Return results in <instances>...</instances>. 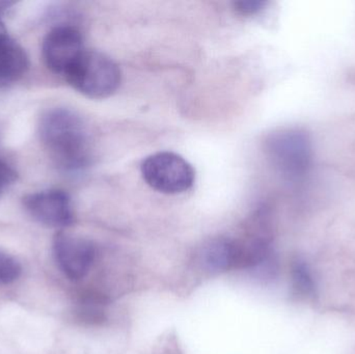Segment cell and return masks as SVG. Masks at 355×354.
I'll return each mask as SVG.
<instances>
[{
  "label": "cell",
  "mask_w": 355,
  "mask_h": 354,
  "mask_svg": "<svg viewBox=\"0 0 355 354\" xmlns=\"http://www.w3.org/2000/svg\"><path fill=\"white\" fill-rule=\"evenodd\" d=\"M39 135L53 163L62 172L79 174L91 162V141L83 118L74 110L55 107L40 118Z\"/></svg>",
  "instance_id": "6da1fadb"
},
{
  "label": "cell",
  "mask_w": 355,
  "mask_h": 354,
  "mask_svg": "<svg viewBox=\"0 0 355 354\" xmlns=\"http://www.w3.org/2000/svg\"><path fill=\"white\" fill-rule=\"evenodd\" d=\"M267 157L279 174L288 180L304 178L313 163V143L302 128L275 131L265 141Z\"/></svg>",
  "instance_id": "7a4b0ae2"
},
{
  "label": "cell",
  "mask_w": 355,
  "mask_h": 354,
  "mask_svg": "<svg viewBox=\"0 0 355 354\" xmlns=\"http://www.w3.org/2000/svg\"><path fill=\"white\" fill-rule=\"evenodd\" d=\"M121 77L120 68L110 56L96 50H85L64 78L85 97L104 99L119 89Z\"/></svg>",
  "instance_id": "3957f363"
},
{
  "label": "cell",
  "mask_w": 355,
  "mask_h": 354,
  "mask_svg": "<svg viewBox=\"0 0 355 354\" xmlns=\"http://www.w3.org/2000/svg\"><path fill=\"white\" fill-rule=\"evenodd\" d=\"M141 170L146 183L166 195L185 193L193 186L196 180L191 164L173 152L149 156L144 160Z\"/></svg>",
  "instance_id": "277c9868"
},
{
  "label": "cell",
  "mask_w": 355,
  "mask_h": 354,
  "mask_svg": "<svg viewBox=\"0 0 355 354\" xmlns=\"http://www.w3.org/2000/svg\"><path fill=\"white\" fill-rule=\"evenodd\" d=\"M85 50L83 35L71 24L56 25L48 31L42 44L46 67L54 74L64 77Z\"/></svg>",
  "instance_id": "5b68a950"
},
{
  "label": "cell",
  "mask_w": 355,
  "mask_h": 354,
  "mask_svg": "<svg viewBox=\"0 0 355 354\" xmlns=\"http://www.w3.org/2000/svg\"><path fill=\"white\" fill-rule=\"evenodd\" d=\"M23 207L35 222L48 228L62 229L75 222L72 200L62 189H46L28 193L22 200Z\"/></svg>",
  "instance_id": "8992f818"
},
{
  "label": "cell",
  "mask_w": 355,
  "mask_h": 354,
  "mask_svg": "<svg viewBox=\"0 0 355 354\" xmlns=\"http://www.w3.org/2000/svg\"><path fill=\"white\" fill-rule=\"evenodd\" d=\"M53 255L62 274L71 281H78L89 274L96 258V247L83 237L56 233L53 239Z\"/></svg>",
  "instance_id": "52a82bcc"
},
{
  "label": "cell",
  "mask_w": 355,
  "mask_h": 354,
  "mask_svg": "<svg viewBox=\"0 0 355 354\" xmlns=\"http://www.w3.org/2000/svg\"><path fill=\"white\" fill-rule=\"evenodd\" d=\"M198 258L205 270L211 274H220L242 267L243 249L231 239L219 237L205 243Z\"/></svg>",
  "instance_id": "ba28073f"
},
{
  "label": "cell",
  "mask_w": 355,
  "mask_h": 354,
  "mask_svg": "<svg viewBox=\"0 0 355 354\" xmlns=\"http://www.w3.org/2000/svg\"><path fill=\"white\" fill-rule=\"evenodd\" d=\"M28 67L25 50L8 35L0 37V89L20 80Z\"/></svg>",
  "instance_id": "9c48e42d"
},
{
  "label": "cell",
  "mask_w": 355,
  "mask_h": 354,
  "mask_svg": "<svg viewBox=\"0 0 355 354\" xmlns=\"http://www.w3.org/2000/svg\"><path fill=\"white\" fill-rule=\"evenodd\" d=\"M292 294L298 299H312L316 295V284L308 263L304 260H294L291 264Z\"/></svg>",
  "instance_id": "30bf717a"
},
{
  "label": "cell",
  "mask_w": 355,
  "mask_h": 354,
  "mask_svg": "<svg viewBox=\"0 0 355 354\" xmlns=\"http://www.w3.org/2000/svg\"><path fill=\"white\" fill-rule=\"evenodd\" d=\"M22 267L18 260L0 251V285H10L20 278Z\"/></svg>",
  "instance_id": "8fae6325"
},
{
  "label": "cell",
  "mask_w": 355,
  "mask_h": 354,
  "mask_svg": "<svg viewBox=\"0 0 355 354\" xmlns=\"http://www.w3.org/2000/svg\"><path fill=\"white\" fill-rule=\"evenodd\" d=\"M267 6L266 1H260V0H248V1H237L234 3V8L243 16H252L258 14L261 10H264Z\"/></svg>",
  "instance_id": "7c38bea8"
},
{
  "label": "cell",
  "mask_w": 355,
  "mask_h": 354,
  "mask_svg": "<svg viewBox=\"0 0 355 354\" xmlns=\"http://www.w3.org/2000/svg\"><path fill=\"white\" fill-rule=\"evenodd\" d=\"M16 180V170L6 160L0 157V195Z\"/></svg>",
  "instance_id": "4fadbf2b"
},
{
  "label": "cell",
  "mask_w": 355,
  "mask_h": 354,
  "mask_svg": "<svg viewBox=\"0 0 355 354\" xmlns=\"http://www.w3.org/2000/svg\"><path fill=\"white\" fill-rule=\"evenodd\" d=\"M14 4L15 2L12 1H0V15L3 14L6 10H8Z\"/></svg>",
  "instance_id": "5bb4252c"
},
{
  "label": "cell",
  "mask_w": 355,
  "mask_h": 354,
  "mask_svg": "<svg viewBox=\"0 0 355 354\" xmlns=\"http://www.w3.org/2000/svg\"><path fill=\"white\" fill-rule=\"evenodd\" d=\"M8 35V31H6V27H4L3 23L0 20V37H6Z\"/></svg>",
  "instance_id": "9a60e30c"
}]
</instances>
